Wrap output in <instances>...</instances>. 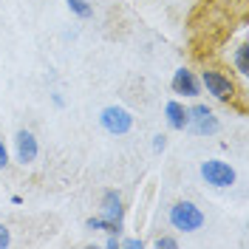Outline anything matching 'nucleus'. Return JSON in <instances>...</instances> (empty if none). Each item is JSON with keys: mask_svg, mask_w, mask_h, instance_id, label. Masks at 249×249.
<instances>
[{"mask_svg": "<svg viewBox=\"0 0 249 249\" xmlns=\"http://www.w3.org/2000/svg\"><path fill=\"white\" fill-rule=\"evenodd\" d=\"M198 79H201V91L210 96V99H215L221 105H232L235 99H238V82L230 71H224V68H215V65H207L198 71Z\"/></svg>", "mask_w": 249, "mask_h": 249, "instance_id": "f257e3e1", "label": "nucleus"}, {"mask_svg": "<svg viewBox=\"0 0 249 249\" xmlns=\"http://www.w3.org/2000/svg\"><path fill=\"white\" fill-rule=\"evenodd\" d=\"M167 221L176 232L181 235H193V232H201L204 224H207V215L204 210L196 201H187V198H178V201L170 204L167 210Z\"/></svg>", "mask_w": 249, "mask_h": 249, "instance_id": "f03ea898", "label": "nucleus"}, {"mask_svg": "<svg viewBox=\"0 0 249 249\" xmlns=\"http://www.w3.org/2000/svg\"><path fill=\"white\" fill-rule=\"evenodd\" d=\"M187 133L198 136V139H210V136H218L221 133V119L218 113L207 102L201 99H193V105H187Z\"/></svg>", "mask_w": 249, "mask_h": 249, "instance_id": "7ed1b4c3", "label": "nucleus"}, {"mask_svg": "<svg viewBox=\"0 0 249 249\" xmlns=\"http://www.w3.org/2000/svg\"><path fill=\"white\" fill-rule=\"evenodd\" d=\"M198 176L213 190H232L235 181H238V170L224 159H204L198 164Z\"/></svg>", "mask_w": 249, "mask_h": 249, "instance_id": "20e7f679", "label": "nucleus"}, {"mask_svg": "<svg viewBox=\"0 0 249 249\" xmlns=\"http://www.w3.org/2000/svg\"><path fill=\"white\" fill-rule=\"evenodd\" d=\"M96 119H99V127L108 136H127L133 130V124H136L133 110H127L124 105H105Z\"/></svg>", "mask_w": 249, "mask_h": 249, "instance_id": "39448f33", "label": "nucleus"}, {"mask_svg": "<svg viewBox=\"0 0 249 249\" xmlns=\"http://www.w3.org/2000/svg\"><path fill=\"white\" fill-rule=\"evenodd\" d=\"M37 156H40V142L37 136L31 133L29 127H20L15 133V139H12V159H15L20 167H29L37 161Z\"/></svg>", "mask_w": 249, "mask_h": 249, "instance_id": "423d86ee", "label": "nucleus"}, {"mask_svg": "<svg viewBox=\"0 0 249 249\" xmlns=\"http://www.w3.org/2000/svg\"><path fill=\"white\" fill-rule=\"evenodd\" d=\"M170 88L173 93L178 96V99H198L201 96V79H198V71H193V68H187V65H181V68H176L173 71V79H170Z\"/></svg>", "mask_w": 249, "mask_h": 249, "instance_id": "0eeeda50", "label": "nucleus"}, {"mask_svg": "<svg viewBox=\"0 0 249 249\" xmlns=\"http://www.w3.org/2000/svg\"><path fill=\"white\" fill-rule=\"evenodd\" d=\"M99 215L113 224H124V198L119 190H102L99 196Z\"/></svg>", "mask_w": 249, "mask_h": 249, "instance_id": "6e6552de", "label": "nucleus"}, {"mask_svg": "<svg viewBox=\"0 0 249 249\" xmlns=\"http://www.w3.org/2000/svg\"><path fill=\"white\" fill-rule=\"evenodd\" d=\"M164 122L170 130H184L187 127V105L176 96V99H167L164 105Z\"/></svg>", "mask_w": 249, "mask_h": 249, "instance_id": "1a4fd4ad", "label": "nucleus"}, {"mask_svg": "<svg viewBox=\"0 0 249 249\" xmlns=\"http://www.w3.org/2000/svg\"><path fill=\"white\" fill-rule=\"evenodd\" d=\"M230 62H232L235 74L241 79L249 77V43H241V46L232 48V54H230Z\"/></svg>", "mask_w": 249, "mask_h": 249, "instance_id": "9d476101", "label": "nucleus"}, {"mask_svg": "<svg viewBox=\"0 0 249 249\" xmlns=\"http://www.w3.org/2000/svg\"><path fill=\"white\" fill-rule=\"evenodd\" d=\"M65 9L77 20H91L93 17V3L91 0H65Z\"/></svg>", "mask_w": 249, "mask_h": 249, "instance_id": "9b49d317", "label": "nucleus"}, {"mask_svg": "<svg viewBox=\"0 0 249 249\" xmlns=\"http://www.w3.org/2000/svg\"><path fill=\"white\" fill-rule=\"evenodd\" d=\"M156 249H178V238L176 235H159L153 241Z\"/></svg>", "mask_w": 249, "mask_h": 249, "instance_id": "f8f14e48", "label": "nucleus"}, {"mask_svg": "<svg viewBox=\"0 0 249 249\" xmlns=\"http://www.w3.org/2000/svg\"><path fill=\"white\" fill-rule=\"evenodd\" d=\"M150 147H153V153H164L167 150V133H156L153 139H150Z\"/></svg>", "mask_w": 249, "mask_h": 249, "instance_id": "ddd939ff", "label": "nucleus"}, {"mask_svg": "<svg viewBox=\"0 0 249 249\" xmlns=\"http://www.w3.org/2000/svg\"><path fill=\"white\" fill-rule=\"evenodd\" d=\"M147 244L142 238H119V249H144Z\"/></svg>", "mask_w": 249, "mask_h": 249, "instance_id": "4468645a", "label": "nucleus"}, {"mask_svg": "<svg viewBox=\"0 0 249 249\" xmlns=\"http://www.w3.org/2000/svg\"><path fill=\"white\" fill-rule=\"evenodd\" d=\"M12 164V150L6 147V142H3V136H0V170H6Z\"/></svg>", "mask_w": 249, "mask_h": 249, "instance_id": "2eb2a0df", "label": "nucleus"}, {"mask_svg": "<svg viewBox=\"0 0 249 249\" xmlns=\"http://www.w3.org/2000/svg\"><path fill=\"white\" fill-rule=\"evenodd\" d=\"M6 247H12V232H9V227L0 221V249H6Z\"/></svg>", "mask_w": 249, "mask_h": 249, "instance_id": "dca6fc26", "label": "nucleus"}, {"mask_svg": "<svg viewBox=\"0 0 249 249\" xmlns=\"http://www.w3.org/2000/svg\"><path fill=\"white\" fill-rule=\"evenodd\" d=\"M51 102H54V108H65V96H62V93L60 91H54V93H51Z\"/></svg>", "mask_w": 249, "mask_h": 249, "instance_id": "f3484780", "label": "nucleus"}, {"mask_svg": "<svg viewBox=\"0 0 249 249\" xmlns=\"http://www.w3.org/2000/svg\"><path fill=\"white\" fill-rule=\"evenodd\" d=\"M119 238H122V235H108V238H105V247L108 249H119Z\"/></svg>", "mask_w": 249, "mask_h": 249, "instance_id": "a211bd4d", "label": "nucleus"}]
</instances>
